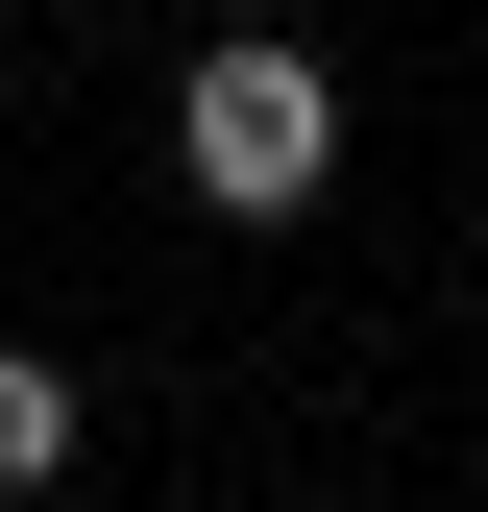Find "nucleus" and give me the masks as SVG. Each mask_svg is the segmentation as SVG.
I'll return each mask as SVG.
<instances>
[{
	"instance_id": "1",
	"label": "nucleus",
	"mask_w": 488,
	"mask_h": 512,
	"mask_svg": "<svg viewBox=\"0 0 488 512\" xmlns=\"http://www.w3.org/2000/svg\"><path fill=\"white\" fill-rule=\"evenodd\" d=\"M171 171H196L220 220H318V171H342V74H318V49H269V25H220L196 74H171Z\"/></svg>"
},
{
	"instance_id": "2",
	"label": "nucleus",
	"mask_w": 488,
	"mask_h": 512,
	"mask_svg": "<svg viewBox=\"0 0 488 512\" xmlns=\"http://www.w3.org/2000/svg\"><path fill=\"white\" fill-rule=\"evenodd\" d=\"M49 488H74V366L0 342V512H49Z\"/></svg>"
}]
</instances>
